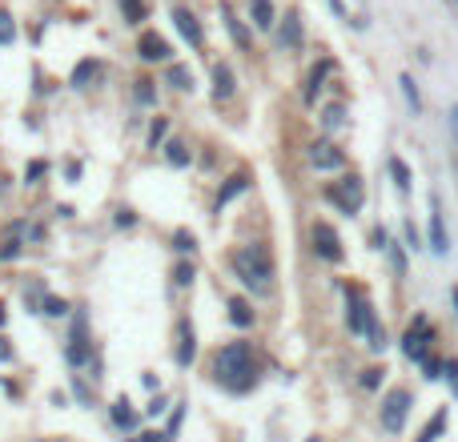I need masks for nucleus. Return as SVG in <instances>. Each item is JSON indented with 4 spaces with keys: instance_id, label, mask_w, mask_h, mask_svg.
<instances>
[{
    "instance_id": "obj_4",
    "label": "nucleus",
    "mask_w": 458,
    "mask_h": 442,
    "mask_svg": "<svg viewBox=\"0 0 458 442\" xmlns=\"http://www.w3.org/2000/svg\"><path fill=\"white\" fill-rule=\"evenodd\" d=\"M326 197L338 205L342 213H358L362 210V197H366V189H362V177H342V181H334V185L326 189Z\"/></svg>"
},
{
    "instance_id": "obj_13",
    "label": "nucleus",
    "mask_w": 458,
    "mask_h": 442,
    "mask_svg": "<svg viewBox=\"0 0 458 442\" xmlns=\"http://www.w3.org/2000/svg\"><path fill=\"white\" fill-rule=\"evenodd\" d=\"M246 189H250V177H246V173H237V177H229V181H226V189L217 193V213L226 210V205H229V201H233V197H237V193H246Z\"/></svg>"
},
{
    "instance_id": "obj_23",
    "label": "nucleus",
    "mask_w": 458,
    "mask_h": 442,
    "mask_svg": "<svg viewBox=\"0 0 458 442\" xmlns=\"http://www.w3.org/2000/svg\"><path fill=\"white\" fill-rule=\"evenodd\" d=\"M221 17H226L229 37H233V41H237L241 48H250V32H246V24H241V21H233V12H229V8H221Z\"/></svg>"
},
{
    "instance_id": "obj_14",
    "label": "nucleus",
    "mask_w": 458,
    "mask_h": 442,
    "mask_svg": "<svg viewBox=\"0 0 458 442\" xmlns=\"http://www.w3.org/2000/svg\"><path fill=\"white\" fill-rule=\"evenodd\" d=\"M330 72H334V61H321L318 69L310 72V81H306V101H310V105H314V101H318V89H321V81H326V77H330Z\"/></svg>"
},
{
    "instance_id": "obj_45",
    "label": "nucleus",
    "mask_w": 458,
    "mask_h": 442,
    "mask_svg": "<svg viewBox=\"0 0 458 442\" xmlns=\"http://www.w3.org/2000/svg\"><path fill=\"white\" fill-rule=\"evenodd\" d=\"M455 117H458V105H455Z\"/></svg>"
},
{
    "instance_id": "obj_46",
    "label": "nucleus",
    "mask_w": 458,
    "mask_h": 442,
    "mask_svg": "<svg viewBox=\"0 0 458 442\" xmlns=\"http://www.w3.org/2000/svg\"><path fill=\"white\" fill-rule=\"evenodd\" d=\"M455 8H458V0H455Z\"/></svg>"
},
{
    "instance_id": "obj_25",
    "label": "nucleus",
    "mask_w": 458,
    "mask_h": 442,
    "mask_svg": "<svg viewBox=\"0 0 458 442\" xmlns=\"http://www.w3.org/2000/svg\"><path fill=\"white\" fill-rule=\"evenodd\" d=\"M97 72H101V65H97V61H81V65H77V72H72V85H77V89H85Z\"/></svg>"
},
{
    "instance_id": "obj_35",
    "label": "nucleus",
    "mask_w": 458,
    "mask_h": 442,
    "mask_svg": "<svg viewBox=\"0 0 458 442\" xmlns=\"http://www.w3.org/2000/svg\"><path fill=\"white\" fill-rule=\"evenodd\" d=\"M422 366H426V378H446V362H438V358H426V362H422Z\"/></svg>"
},
{
    "instance_id": "obj_34",
    "label": "nucleus",
    "mask_w": 458,
    "mask_h": 442,
    "mask_svg": "<svg viewBox=\"0 0 458 442\" xmlns=\"http://www.w3.org/2000/svg\"><path fill=\"white\" fill-rule=\"evenodd\" d=\"M12 37H17V28H12V21L0 12V45H12Z\"/></svg>"
},
{
    "instance_id": "obj_26",
    "label": "nucleus",
    "mask_w": 458,
    "mask_h": 442,
    "mask_svg": "<svg viewBox=\"0 0 458 442\" xmlns=\"http://www.w3.org/2000/svg\"><path fill=\"white\" fill-rule=\"evenodd\" d=\"M398 85H402V93H406V101H410L414 113H422V97H418V85H414L410 72H402V77H398Z\"/></svg>"
},
{
    "instance_id": "obj_43",
    "label": "nucleus",
    "mask_w": 458,
    "mask_h": 442,
    "mask_svg": "<svg viewBox=\"0 0 458 442\" xmlns=\"http://www.w3.org/2000/svg\"><path fill=\"white\" fill-rule=\"evenodd\" d=\"M0 326H4V305H0Z\"/></svg>"
},
{
    "instance_id": "obj_32",
    "label": "nucleus",
    "mask_w": 458,
    "mask_h": 442,
    "mask_svg": "<svg viewBox=\"0 0 458 442\" xmlns=\"http://www.w3.org/2000/svg\"><path fill=\"white\" fill-rule=\"evenodd\" d=\"M133 93H137L141 105H153V101H157V93H153V81H137V89H133Z\"/></svg>"
},
{
    "instance_id": "obj_20",
    "label": "nucleus",
    "mask_w": 458,
    "mask_h": 442,
    "mask_svg": "<svg viewBox=\"0 0 458 442\" xmlns=\"http://www.w3.org/2000/svg\"><path fill=\"white\" fill-rule=\"evenodd\" d=\"M21 230H24V225H12L8 237L0 241V261H12V257L21 254Z\"/></svg>"
},
{
    "instance_id": "obj_17",
    "label": "nucleus",
    "mask_w": 458,
    "mask_h": 442,
    "mask_svg": "<svg viewBox=\"0 0 458 442\" xmlns=\"http://www.w3.org/2000/svg\"><path fill=\"white\" fill-rule=\"evenodd\" d=\"M250 17L257 28H270L274 24V0H250Z\"/></svg>"
},
{
    "instance_id": "obj_7",
    "label": "nucleus",
    "mask_w": 458,
    "mask_h": 442,
    "mask_svg": "<svg viewBox=\"0 0 458 442\" xmlns=\"http://www.w3.org/2000/svg\"><path fill=\"white\" fill-rule=\"evenodd\" d=\"M314 250H318V257H326V261H342V237L334 233V225H326V221L314 225Z\"/></svg>"
},
{
    "instance_id": "obj_40",
    "label": "nucleus",
    "mask_w": 458,
    "mask_h": 442,
    "mask_svg": "<svg viewBox=\"0 0 458 442\" xmlns=\"http://www.w3.org/2000/svg\"><path fill=\"white\" fill-rule=\"evenodd\" d=\"M8 358H12V346H8V338L0 334V362H8Z\"/></svg>"
},
{
    "instance_id": "obj_2",
    "label": "nucleus",
    "mask_w": 458,
    "mask_h": 442,
    "mask_svg": "<svg viewBox=\"0 0 458 442\" xmlns=\"http://www.w3.org/2000/svg\"><path fill=\"white\" fill-rule=\"evenodd\" d=\"M233 270H237V278L246 281L250 290H257V294L270 290L274 261H270V254H266V245H246V250H237V254H233Z\"/></svg>"
},
{
    "instance_id": "obj_6",
    "label": "nucleus",
    "mask_w": 458,
    "mask_h": 442,
    "mask_svg": "<svg viewBox=\"0 0 458 442\" xmlns=\"http://www.w3.org/2000/svg\"><path fill=\"white\" fill-rule=\"evenodd\" d=\"M430 250L438 257L450 254V233H446V213H442V197H430Z\"/></svg>"
},
{
    "instance_id": "obj_27",
    "label": "nucleus",
    "mask_w": 458,
    "mask_h": 442,
    "mask_svg": "<svg viewBox=\"0 0 458 442\" xmlns=\"http://www.w3.org/2000/svg\"><path fill=\"white\" fill-rule=\"evenodd\" d=\"M165 157H169V165H177V169H181V165H189V145L169 141V145H165Z\"/></svg>"
},
{
    "instance_id": "obj_28",
    "label": "nucleus",
    "mask_w": 458,
    "mask_h": 442,
    "mask_svg": "<svg viewBox=\"0 0 458 442\" xmlns=\"http://www.w3.org/2000/svg\"><path fill=\"white\" fill-rule=\"evenodd\" d=\"M321 125H326L330 133H334V129H342V125H346V109H342V105H330L326 117H321Z\"/></svg>"
},
{
    "instance_id": "obj_3",
    "label": "nucleus",
    "mask_w": 458,
    "mask_h": 442,
    "mask_svg": "<svg viewBox=\"0 0 458 442\" xmlns=\"http://www.w3.org/2000/svg\"><path fill=\"white\" fill-rule=\"evenodd\" d=\"M410 406H414V398H410V390H402V386L382 398V426H386L390 434H402V426L410 419Z\"/></svg>"
},
{
    "instance_id": "obj_12",
    "label": "nucleus",
    "mask_w": 458,
    "mask_h": 442,
    "mask_svg": "<svg viewBox=\"0 0 458 442\" xmlns=\"http://www.w3.org/2000/svg\"><path fill=\"white\" fill-rule=\"evenodd\" d=\"M213 97H217V101H229V97H233V69H229V65H217V69H213Z\"/></svg>"
},
{
    "instance_id": "obj_16",
    "label": "nucleus",
    "mask_w": 458,
    "mask_h": 442,
    "mask_svg": "<svg viewBox=\"0 0 458 442\" xmlns=\"http://www.w3.org/2000/svg\"><path fill=\"white\" fill-rule=\"evenodd\" d=\"M113 422L117 426H121V430H133V426H137V410H133V406H129V402H125V398H117L113 402Z\"/></svg>"
},
{
    "instance_id": "obj_18",
    "label": "nucleus",
    "mask_w": 458,
    "mask_h": 442,
    "mask_svg": "<svg viewBox=\"0 0 458 442\" xmlns=\"http://www.w3.org/2000/svg\"><path fill=\"white\" fill-rule=\"evenodd\" d=\"M390 177H394L398 193H410V165L402 161V157H390Z\"/></svg>"
},
{
    "instance_id": "obj_36",
    "label": "nucleus",
    "mask_w": 458,
    "mask_h": 442,
    "mask_svg": "<svg viewBox=\"0 0 458 442\" xmlns=\"http://www.w3.org/2000/svg\"><path fill=\"white\" fill-rule=\"evenodd\" d=\"M45 173H48V165H45V161H32L28 169H24V177H28V181H41Z\"/></svg>"
},
{
    "instance_id": "obj_42",
    "label": "nucleus",
    "mask_w": 458,
    "mask_h": 442,
    "mask_svg": "<svg viewBox=\"0 0 458 442\" xmlns=\"http://www.w3.org/2000/svg\"><path fill=\"white\" fill-rule=\"evenodd\" d=\"M450 302H455V314H458V285L450 290Z\"/></svg>"
},
{
    "instance_id": "obj_29",
    "label": "nucleus",
    "mask_w": 458,
    "mask_h": 442,
    "mask_svg": "<svg viewBox=\"0 0 458 442\" xmlns=\"http://www.w3.org/2000/svg\"><path fill=\"white\" fill-rule=\"evenodd\" d=\"M121 8H125V21L129 24L145 21V0H121Z\"/></svg>"
},
{
    "instance_id": "obj_5",
    "label": "nucleus",
    "mask_w": 458,
    "mask_h": 442,
    "mask_svg": "<svg viewBox=\"0 0 458 442\" xmlns=\"http://www.w3.org/2000/svg\"><path fill=\"white\" fill-rule=\"evenodd\" d=\"M430 338H435L430 318H426V314H418L410 326H406V334H402V354H406V358H422V362H426V346H430Z\"/></svg>"
},
{
    "instance_id": "obj_38",
    "label": "nucleus",
    "mask_w": 458,
    "mask_h": 442,
    "mask_svg": "<svg viewBox=\"0 0 458 442\" xmlns=\"http://www.w3.org/2000/svg\"><path fill=\"white\" fill-rule=\"evenodd\" d=\"M173 241H177V250H181V254H193V233H177V237H173Z\"/></svg>"
},
{
    "instance_id": "obj_44",
    "label": "nucleus",
    "mask_w": 458,
    "mask_h": 442,
    "mask_svg": "<svg viewBox=\"0 0 458 442\" xmlns=\"http://www.w3.org/2000/svg\"><path fill=\"white\" fill-rule=\"evenodd\" d=\"M306 442H321V439H306Z\"/></svg>"
},
{
    "instance_id": "obj_41",
    "label": "nucleus",
    "mask_w": 458,
    "mask_h": 442,
    "mask_svg": "<svg viewBox=\"0 0 458 442\" xmlns=\"http://www.w3.org/2000/svg\"><path fill=\"white\" fill-rule=\"evenodd\" d=\"M137 442H173V434H141Z\"/></svg>"
},
{
    "instance_id": "obj_21",
    "label": "nucleus",
    "mask_w": 458,
    "mask_h": 442,
    "mask_svg": "<svg viewBox=\"0 0 458 442\" xmlns=\"http://www.w3.org/2000/svg\"><path fill=\"white\" fill-rule=\"evenodd\" d=\"M229 322H233V326H253V310H250V302L233 298V302H229Z\"/></svg>"
},
{
    "instance_id": "obj_30",
    "label": "nucleus",
    "mask_w": 458,
    "mask_h": 442,
    "mask_svg": "<svg viewBox=\"0 0 458 442\" xmlns=\"http://www.w3.org/2000/svg\"><path fill=\"white\" fill-rule=\"evenodd\" d=\"M45 314L48 318H65V314H69V302H65V298H45Z\"/></svg>"
},
{
    "instance_id": "obj_33",
    "label": "nucleus",
    "mask_w": 458,
    "mask_h": 442,
    "mask_svg": "<svg viewBox=\"0 0 458 442\" xmlns=\"http://www.w3.org/2000/svg\"><path fill=\"white\" fill-rule=\"evenodd\" d=\"M362 386H366V390H378V386H382V370H378V366H370V370L362 374Z\"/></svg>"
},
{
    "instance_id": "obj_22",
    "label": "nucleus",
    "mask_w": 458,
    "mask_h": 442,
    "mask_svg": "<svg viewBox=\"0 0 458 442\" xmlns=\"http://www.w3.org/2000/svg\"><path fill=\"white\" fill-rule=\"evenodd\" d=\"M442 430H446V410H438L435 419L422 426V434H418V442H438L442 439Z\"/></svg>"
},
{
    "instance_id": "obj_19",
    "label": "nucleus",
    "mask_w": 458,
    "mask_h": 442,
    "mask_svg": "<svg viewBox=\"0 0 458 442\" xmlns=\"http://www.w3.org/2000/svg\"><path fill=\"white\" fill-rule=\"evenodd\" d=\"M165 81H169V85H173V89H193V72L185 69V65H169V69H165Z\"/></svg>"
},
{
    "instance_id": "obj_15",
    "label": "nucleus",
    "mask_w": 458,
    "mask_h": 442,
    "mask_svg": "<svg viewBox=\"0 0 458 442\" xmlns=\"http://www.w3.org/2000/svg\"><path fill=\"white\" fill-rule=\"evenodd\" d=\"M193 354H197L193 330H189V322H181V338H177V366H189V362H193Z\"/></svg>"
},
{
    "instance_id": "obj_31",
    "label": "nucleus",
    "mask_w": 458,
    "mask_h": 442,
    "mask_svg": "<svg viewBox=\"0 0 458 442\" xmlns=\"http://www.w3.org/2000/svg\"><path fill=\"white\" fill-rule=\"evenodd\" d=\"M165 133H169V121H165V117H157V121H153V129H149V145L157 149L161 141H165Z\"/></svg>"
},
{
    "instance_id": "obj_1",
    "label": "nucleus",
    "mask_w": 458,
    "mask_h": 442,
    "mask_svg": "<svg viewBox=\"0 0 458 442\" xmlns=\"http://www.w3.org/2000/svg\"><path fill=\"white\" fill-rule=\"evenodd\" d=\"M253 374H257V362H253V350L246 342H229L217 354V378L226 382L229 390H250Z\"/></svg>"
},
{
    "instance_id": "obj_11",
    "label": "nucleus",
    "mask_w": 458,
    "mask_h": 442,
    "mask_svg": "<svg viewBox=\"0 0 458 442\" xmlns=\"http://www.w3.org/2000/svg\"><path fill=\"white\" fill-rule=\"evenodd\" d=\"M69 362H72V366L89 362V342H85V318H77V330H72V346H69Z\"/></svg>"
},
{
    "instance_id": "obj_24",
    "label": "nucleus",
    "mask_w": 458,
    "mask_h": 442,
    "mask_svg": "<svg viewBox=\"0 0 458 442\" xmlns=\"http://www.w3.org/2000/svg\"><path fill=\"white\" fill-rule=\"evenodd\" d=\"M281 45H286V48H298V45H301V21H298V17H286V28H281Z\"/></svg>"
},
{
    "instance_id": "obj_37",
    "label": "nucleus",
    "mask_w": 458,
    "mask_h": 442,
    "mask_svg": "<svg viewBox=\"0 0 458 442\" xmlns=\"http://www.w3.org/2000/svg\"><path fill=\"white\" fill-rule=\"evenodd\" d=\"M173 281H177V285H189V281H193V265H177V270H173Z\"/></svg>"
},
{
    "instance_id": "obj_10",
    "label": "nucleus",
    "mask_w": 458,
    "mask_h": 442,
    "mask_svg": "<svg viewBox=\"0 0 458 442\" xmlns=\"http://www.w3.org/2000/svg\"><path fill=\"white\" fill-rule=\"evenodd\" d=\"M173 21H177V32H181V37H185V41H189L193 48L206 41V32H201V24H197V17H193V12L177 8V12H173Z\"/></svg>"
},
{
    "instance_id": "obj_8",
    "label": "nucleus",
    "mask_w": 458,
    "mask_h": 442,
    "mask_svg": "<svg viewBox=\"0 0 458 442\" xmlns=\"http://www.w3.org/2000/svg\"><path fill=\"white\" fill-rule=\"evenodd\" d=\"M137 52L145 57V61H169V57H173L169 41H165V37H157V32H145V37L137 41Z\"/></svg>"
},
{
    "instance_id": "obj_39",
    "label": "nucleus",
    "mask_w": 458,
    "mask_h": 442,
    "mask_svg": "<svg viewBox=\"0 0 458 442\" xmlns=\"http://www.w3.org/2000/svg\"><path fill=\"white\" fill-rule=\"evenodd\" d=\"M133 221H137V213H133V210H121V213H117V225H133Z\"/></svg>"
},
{
    "instance_id": "obj_9",
    "label": "nucleus",
    "mask_w": 458,
    "mask_h": 442,
    "mask_svg": "<svg viewBox=\"0 0 458 442\" xmlns=\"http://www.w3.org/2000/svg\"><path fill=\"white\" fill-rule=\"evenodd\" d=\"M310 161L318 165V169H338L346 157H342V149H338V145H330V141H318V145L310 149Z\"/></svg>"
}]
</instances>
